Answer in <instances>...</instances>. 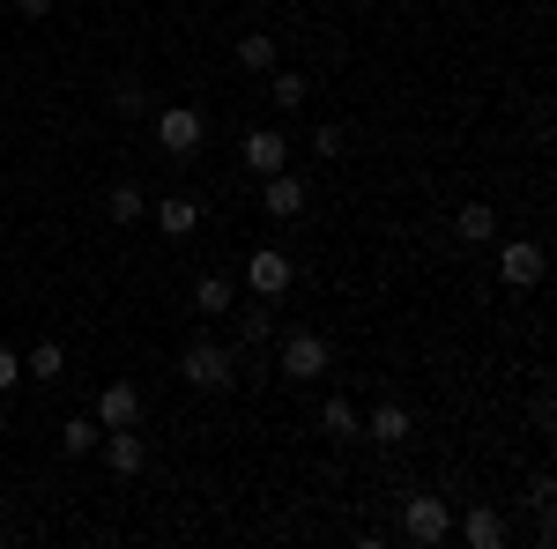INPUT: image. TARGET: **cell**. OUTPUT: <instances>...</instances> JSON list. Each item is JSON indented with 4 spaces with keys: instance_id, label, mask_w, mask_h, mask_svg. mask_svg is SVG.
<instances>
[{
    "instance_id": "6da1fadb",
    "label": "cell",
    "mask_w": 557,
    "mask_h": 549,
    "mask_svg": "<svg viewBox=\"0 0 557 549\" xmlns=\"http://www.w3.org/2000/svg\"><path fill=\"white\" fill-rule=\"evenodd\" d=\"M178 379L194 386V394H231V386H238V357H231L215 335H201V341L178 349Z\"/></svg>"
},
{
    "instance_id": "7a4b0ae2",
    "label": "cell",
    "mask_w": 557,
    "mask_h": 549,
    "mask_svg": "<svg viewBox=\"0 0 557 549\" xmlns=\"http://www.w3.org/2000/svg\"><path fill=\"white\" fill-rule=\"evenodd\" d=\"M275 372H283V379H327V372H335V349H327V335H320V327H290V335H283V349H275Z\"/></svg>"
},
{
    "instance_id": "3957f363",
    "label": "cell",
    "mask_w": 557,
    "mask_h": 549,
    "mask_svg": "<svg viewBox=\"0 0 557 549\" xmlns=\"http://www.w3.org/2000/svg\"><path fill=\"white\" fill-rule=\"evenodd\" d=\"M290 283H298V260L283 253V246H260V253H246V290L253 297H290Z\"/></svg>"
},
{
    "instance_id": "277c9868",
    "label": "cell",
    "mask_w": 557,
    "mask_h": 549,
    "mask_svg": "<svg viewBox=\"0 0 557 549\" xmlns=\"http://www.w3.org/2000/svg\"><path fill=\"white\" fill-rule=\"evenodd\" d=\"M201 141H209V120H201L194 104H164V112H157V149H164V157H194Z\"/></svg>"
},
{
    "instance_id": "5b68a950",
    "label": "cell",
    "mask_w": 557,
    "mask_h": 549,
    "mask_svg": "<svg viewBox=\"0 0 557 549\" xmlns=\"http://www.w3.org/2000/svg\"><path fill=\"white\" fill-rule=\"evenodd\" d=\"M401 535L417 549H438L446 535H454V512H446V498H409L401 506Z\"/></svg>"
},
{
    "instance_id": "8992f818",
    "label": "cell",
    "mask_w": 557,
    "mask_h": 549,
    "mask_svg": "<svg viewBox=\"0 0 557 549\" xmlns=\"http://www.w3.org/2000/svg\"><path fill=\"white\" fill-rule=\"evenodd\" d=\"M543 267H550V253H543L535 238L498 246V283H506V290H535V283H543Z\"/></svg>"
},
{
    "instance_id": "52a82bcc",
    "label": "cell",
    "mask_w": 557,
    "mask_h": 549,
    "mask_svg": "<svg viewBox=\"0 0 557 549\" xmlns=\"http://www.w3.org/2000/svg\"><path fill=\"white\" fill-rule=\"evenodd\" d=\"M305 201H312V194H305L298 171H268V178H260V209L275 215V223H298Z\"/></svg>"
},
{
    "instance_id": "ba28073f",
    "label": "cell",
    "mask_w": 557,
    "mask_h": 549,
    "mask_svg": "<svg viewBox=\"0 0 557 549\" xmlns=\"http://www.w3.org/2000/svg\"><path fill=\"white\" fill-rule=\"evenodd\" d=\"M127 423H141V386L134 379L97 386V431H127Z\"/></svg>"
},
{
    "instance_id": "9c48e42d",
    "label": "cell",
    "mask_w": 557,
    "mask_h": 549,
    "mask_svg": "<svg viewBox=\"0 0 557 549\" xmlns=\"http://www.w3.org/2000/svg\"><path fill=\"white\" fill-rule=\"evenodd\" d=\"M238 157H246V171H260V178H268V171H290V134L283 127H253L246 141H238Z\"/></svg>"
},
{
    "instance_id": "30bf717a",
    "label": "cell",
    "mask_w": 557,
    "mask_h": 549,
    "mask_svg": "<svg viewBox=\"0 0 557 549\" xmlns=\"http://www.w3.org/2000/svg\"><path fill=\"white\" fill-rule=\"evenodd\" d=\"M97 453H104V467H112V475H141V467H149L141 423H127V431H104V438H97Z\"/></svg>"
},
{
    "instance_id": "8fae6325",
    "label": "cell",
    "mask_w": 557,
    "mask_h": 549,
    "mask_svg": "<svg viewBox=\"0 0 557 549\" xmlns=\"http://www.w3.org/2000/svg\"><path fill=\"white\" fill-rule=\"evenodd\" d=\"M461 542H469V549H506V542H513V527H506V512H498V506H475L469 520H461Z\"/></svg>"
},
{
    "instance_id": "7c38bea8",
    "label": "cell",
    "mask_w": 557,
    "mask_h": 549,
    "mask_svg": "<svg viewBox=\"0 0 557 549\" xmlns=\"http://www.w3.org/2000/svg\"><path fill=\"white\" fill-rule=\"evenodd\" d=\"M454 238H461V246H491V238H498V209H491V201H461V209H454Z\"/></svg>"
},
{
    "instance_id": "4fadbf2b",
    "label": "cell",
    "mask_w": 557,
    "mask_h": 549,
    "mask_svg": "<svg viewBox=\"0 0 557 549\" xmlns=\"http://www.w3.org/2000/svg\"><path fill=\"white\" fill-rule=\"evenodd\" d=\"M268 327H275V304H268V297L238 312V349H246V364H260V349H268Z\"/></svg>"
},
{
    "instance_id": "5bb4252c",
    "label": "cell",
    "mask_w": 557,
    "mask_h": 549,
    "mask_svg": "<svg viewBox=\"0 0 557 549\" xmlns=\"http://www.w3.org/2000/svg\"><path fill=\"white\" fill-rule=\"evenodd\" d=\"M238 67H246V75H275V67H283L275 38H268V30H246V38H238Z\"/></svg>"
},
{
    "instance_id": "9a60e30c",
    "label": "cell",
    "mask_w": 557,
    "mask_h": 549,
    "mask_svg": "<svg viewBox=\"0 0 557 549\" xmlns=\"http://www.w3.org/2000/svg\"><path fill=\"white\" fill-rule=\"evenodd\" d=\"M104 215H112V223H141V215H149V194H141L134 178H120V186H104Z\"/></svg>"
},
{
    "instance_id": "2e32d148",
    "label": "cell",
    "mask_w": 557,
    "mask_h": 549,
    "mask_svg": "<svg viewBox=\"0 0 557 549\" xmlns=\"http://www.w3.org/2000/svg\"><path fill=\"white\" fill-rule=\"evenodd\" d=\"M194 304H201L209 320H231V304H238V283H231V275H201V283H194Z\"/></svg>"
},
{
    "instance_id": "e0dca14e",
    "label": "cell",
    "mask_w": 557,
    "mask_h": 549,
    "mask_svg": "<svg viewBox=\"0 0 557 549\" xmlns=\"http://www.w3.org/2000/svg\"><path fill=\"white\" fill-rule=\"evenodd\" d=\"M364 438H380V446H401V438H409V409H401V401H380V409L364 416Z\"/></svg>"
},
{
    "instance_id": "ac0fdd59",
    "label": "cell",
    "mask_w": 557,
    "mask_h": 549,
    "mask_svg": "<svg viewBox=\"0 0 557 549\" xmlns=\"http://www.w3.org/2000/svg\"><path fill=\"white\" fill-rule=\"evenodd\" d=\"M320 431H327V438H364V416H357V401L327 394V409H320Z\"/></svg>"
},
{
    "instance_id": "d6986e66",
    "label": "cell",
    "mask_w": 557,
    "mask_h": 549,
    "mask_svg": "<svg viewBox=\"0 0 557 549\" xmlns=\"http://www.w3.org/2000/svg\"><path fill=\"white\" fill-rule=\"evenodd\" d=\"M194 223H201V209H194V201H178V194H164V201H157V230H164V238H194Z\"/></svg>"
},
{
    "instance_id": "ffe728a7",
    "label": "cell",
    "mask_w": 557,
    "mask_h": 549,
    "mask_svg": "<svg viewBox=\"0 0 557 549\" xmlns=\"http://www.w3.org/2000/svg\"><path fill=\"white\" fill-rule=\"evenodd\" d=\"M97 438H104V431H97V416H67V423H60V453H67V461L97 453Z\"/></svg>"
},
{
    "instance_id": "44dd1931",
    "label": "cell",
    "mask_w": 557,
    "mask_h": 549,
    "mask_svg": "<svg viewBox=\"0 0 557 549\" xmlns=\"http://www.w3.org/2000/svg\"><path fill=\"white\" fill-rule=\"evenodd\" d=\"M60 372H67V349H60V341H38V349L23 357V379H60Z\"/></svg>"
},
{
    "instance_id": "7402d4cb",
    "label": "cell",
    "mask_w": 557,
    "mask_h": 549,
    "mask_svg": "<svg viewBox=\"0 0 557 549\" xmlns=\"http://www.w3.org/2000/svg\"><path fill=\"white\" fill-rule=\"evenodd\" d=\"M268 89H275V112H298L305 97H312V83H305V75H290V67H275V75H268Z\"/></svg>"
},
{
    "instance_id": "603a6c76",
    "label": "cell",
    "mask_w": 557,
    "mask_h": 549,
    "mask_svg": "<svg viewBox=\"0 0 557 549\" xmlns=\"http://www.w3.org/2000/svg\"><path fill=\"white\" fill-rule=\"evenodd\" d=\"M112 112H127V120H141V112H149V89L134 83V75H127V83H112Z\"/></svg>"
},
{
    "instance_id": "cb8c5ba5",
    "label": "cell",
    "mask_w": 557,
    "mask_h": 549,
    "mask_svg": "<svg viewBox=\"0 0 557 549\" xmlns=\"http://www.w3.org/2000/svg\"><path fill=\"white\" fill-rule=\"evenodd\" d=\"M343 149H349V127H335V120H327V127H312V157H327V164H335Z\"/></svg>"
},
{
    "instance_id": "d4e9b609",
    "label": "cell",
    "mask_w": 557,
    "mask_h": 549,
    "mask_svg": "<svg viewBox=\"0 0 557 549\" xmlns=\"http://www.w3.org/2000/svg\"><path fill=\"white\" fill-rule=\"evenodd\" d=\"M15 386H23V357H15V349H0V394H15Z\"/></svg>"
},
{
    "instance_id": "484cf974",
    "label": "cell",
    "mask_w": 557,
    "mask_h": 549,
    "mask_svg": "<svg viewBox=\"0 0 557 549\" xmlns=\"http://www.w3.org/2000/svg\"><path fill=\"white\" fill-rule=\"evenodd\" d=\"M15 8H23L30 23H45V15H52V0H15Z\"/></svg>"
},
{
    "instance_id": "4316f807",
    "label": "cell",
    "mask_w": 557,
    "mask_h": 549,
    "mask_svg": "<svg viewBox=\"0 0 557 549\" xmlns=\"http://www.w3.org/2000/svg\"><path fill=\"white\" fill-rule=\"evenodd\" d=\"M0 527H8V506H0Z\"/></svg>"
}]
</instances>
